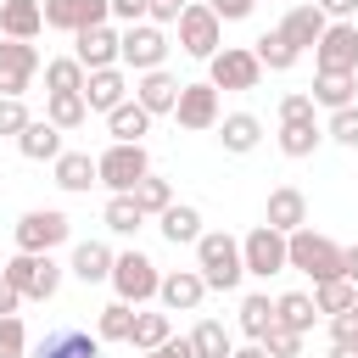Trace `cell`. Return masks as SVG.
I'll list each match as a JSON object with an SVG mask.
<instances>
[{
	"mask_svg": "<svg viewBox=\"0 0 358 358\" xmlns=\"http://www.w3.org/2000/svg\"><path fill=\"white\" fill-rule=\"evenodd\" d=\"M190 352H196V358H229V352H235V336H229L218 319H201V324L190 330Z\"/></svg>",
	"mask_w": 358,
	"mask_h": 358,
	"instance_id": "e575fe53",
	"label": "cell"
},
{
	"mask_svg": "<svg viewBox=\"0 0 358 358\" xmlns=\"http://www.w3.org/2000/svg\"><path fill=\"white\" fill-rule=\"evenodd\" d=\"M285 268H296V274H308L313 285H324V280H341V246L330 241V235H319V229H296V235H285Z\"/></svg>",
	"mask_w": 358,
	"mask_h": 358,
	"instance_id": "7a4b0ae2",
	"label": "cell"
},
{
	"mask_svg": "<svg viewBox=\"0 0 358 358\" xmlns=\"http://www.w3.org/2000/svg\"><path fill=\"white\" fill-rule=\"evenodd\" d=\"M101 224H106L112 235H140V229H145V213L134 207V196H112L106 213H101Z\"/></svg>",
	"mask_w": 358,
	"mask_h": 358,
	"instance_id": "ab89813d",
	"label": "cell"
},
{
	"mask_svg": "<svg viewBox=\"0 0 358 358\" xmlns=\"http://www.w3.org/2000/svg\"><path fill=\"white\" fill-rule=\"evenodd\" d=\"M319 106H313V95L308 90H291V95H280V123H302V117H313Z\"/></svg>",
	"mask_w": 358,
	"mask_h": 358,
	"instance_id": "f6af8a7d",
	"label": "cell"
},
{
	"mask_svg": "<svg viewBox=\"0 0 358 358\" xmlns=\"http://www.w3.org/2000/svg\"><path fill=\"white\" fill-rule=\"evenodd\" d=\"M196 274L207 280V291H235L246 280L241 241L229 229H201V241H196Z\"/></svg>",
	"mask_w": 358,
	"mask_h": 358,
	"instance_id": "6da1fadb",
	"label": "cell"
},
{
	"mask_svg": "<svg viewBox=\"0 0 358 358\" xmlns=\"http://www.w3.org/2000/svg\"><path fill=\"white\" fill-rule=\"evenodd\" d=\"M324 28H330V17H324L313 0H302V6H291V11L280 17V39H285V45H296V50H313Z\"/></svg>",
	"mask_w": 358,
	"mask_h": 358,
	"instance_id": "d6986e66",
	"label": "cell"
},
{
	"mask_svg": "<svg viewBox=\"0 0 358 358\" xmlns=\"http://www.w3.org/2000/svg\"><path fill=\"white\" fill-rule=\"evenodd\" d=\"M28 123H34V117H28V106H22V101H6V95H0V134H11V140H17V134H22Z\"/></svg>",
	"mask_w": 358,
	"mask_h": 358,
	"instance_id": "bcb514c9",
	"label": "cell"
},
{
	"mask_svg": "<svg viewBox=\"0 0 358 358\" xmlns=\"http://www.w3.org/2000/svg\"><path fill=\"white\" fill-rule=\"evenodd\" d=\"M313 106H324V112H341V106H352V95H358V73H313Z\"/></svg>",
	"mask_w": 358,
	"mask_h": 358,
	"instance_id": "83f0119b",
	"label": "cell"
},
{
	"mask_svg": "<svg viewBox=\"0 0 358 358\" xmlns=\"http://www.w3.org/2000/svg\"><path fill=\"white\" fill-rule=\"evenodd\" d=\"M257 78H263V67H257L252 45H224L207 62V84L213 90H257Z\"/></svg>",
	"mask_w": 358,
	"mask_h": 358,
	"instance_id": "9c48e42d",
	"label": "cell"
},
{
	"mask_svg": "<svg viewBox=\"0 0 358 358\" xmlns=\"http://www.w3.org/2000/svg\"><path fill=\"white\" fill-rule=\"evenodd\" d=\"M50 168H56V185H62L67 196H90V185H101V179H95V157H90V151H62Z\"/></svg>",
	"mask_w": 358,
	"mask_h": 358,
	"instance_id": "4316f807",
	"label": "cell"
},
{
	"mask_svg": "<svg viewBox=\"0 0 358 358\" xmlns=\"http://www.w3.org/2000/svg\"><path fill=\"white\" fill-rule=\"evenodd\" d=\"M319 140H324L319 117H302V123H280V151H285V157H313V151H319Z\"/></svg>",
	"mask_w": 358,
	"mask_h": 358,
	"instance_id": "836d02e7",
	"label": "cell"
},
{
	"mask_svg": "<svg viewBox=\"0 0 358 358\" xmlns=\"http://www.w3.org/2000/svg\"><path fill=\"white\" fill-rule=\"evenodd\" d=\"M330 358H358V347H330Z\"/></svg>",
	"mask_w": 358,
	"mask_h": 358,
	"instance_id": "6f0895ef",
	"label": "cell"
},
{
	"mask_svg": "<svg viewBox=\"0 0 358 358\" xmlns=\"http://www.w3.org/2000/svg\"><path fill=\"white\" fill-rule=\"evenodd\" d=\"M173 117H179V129H190V134H201V129H218V117H224V106H218V90H213L207 78H201V84H179Z\"/></svg>",
	"mask_w": 358,
	"mask_h": 358,
	"instance_id": "7c38bea8",
	"label": "cell"
},
{
	"mask_svg": "<svg viewBox=\"0 0 358 358\" xmlns=\"http://www.w3.org/2000/svg\"><path fill=\"white\" fill-rule=\"evenodd\" d=\"M263 224L280 229V235H296V229L308 224V196H302L296 185H274V190H268V207H263Z\"/></svg>",
	"mask_w": 358,
	"mask_h": 358,
	"instance_id": "e0dca14e",
	"label": "cell"
},
{
	"mask_svg": "<svg viewBox=\"0 0 358 358\" xmlns=\"http://www.w3.org/2000/svg\"><path fill=\"white\" fill-rule=\"evenodd\" d=\"M73 62L84 73H101V67H117V28L101 22V28H84L73 34Z\"/></svg>",
	"mask_w": 358,
	"mask_h": 358,
	"instance_id": "2e32d148",
	"label": "cell"
},
{
	"mask_svg": "<svg viewBox=\"0 0 358 358\" xmlns=\"http://www.w3.org/2000/svg\"><path fill=\"white\" fill-rule=\"evenodd\" d=\"M17 252H34V257H50L67 235H73V218L62 213V207H28L22 218H17Z\"/></svg>",
	"mask_w": 358,
	"mask_h": 358,
	"instance_id": "277c9868",
	"label": "cell"
},
{
	"mask_svg": "<svg viewBox=\"0 0 358 358\" xmlns=\"http://www.w3.org/2000/svg\"><path fill=\"white\" fill-rule=\"evenodd\" d=\"M330 347H358V313L352 308L330 319Z\"/></svg>",
	"mask_w": 358,
	"mask_h": 358,
	"instance_id": "7dc6e473",
	"label": "cell"
},
{
	"mask_svg": "<svg viewBox=\"0 0 358 358\" xmlns=\"http://www.w3.org/2000/svg\"><path fill=\"white\" fill-rule=\"evenodd\" d=\"M17 151L28 157V162H56L67 145H62V129L56 123H45V117H34L22 134H17Z\"/></svg>",
	"mask_w": 358,
	"mask_h": 358,
	"instance_id": "484cf974",
	"label": "cell"
},
{
	"mask_svg": "<svg viewBox=\"0 0 358 358\" xmlns=\"http://www.w3.org/2000/svg\"><path fill=\"white\" fill-rule=\"evenodd\" d=\"M84 67L73 62V56H56V62H45V95H84Z\"/></svg>",
	"mask_w": 358,
	"mask_h": 358,
	"instance_id": "d6a6232c",
	"label": "cell"
},
{
	"mask_svg": "<svg viewBox=\"0 0 358 358\" xmlns=\"http://www.w3.org/2000/svg\"><path fill=\"white\" fill-rule=\"evenodd\" d=\"M319 73H358V22H330L313 45Z\"/></svg>",
	"mask_w": 358,
	"mask_h": 358,
	"instance_id": "30bf717a",
	"label": "cell"
},
{
	"mask_svg": "<svg viewBox=\"0 0 358 358\" xmlns=\"http://www.w3.org/2000/svg\"><path fill=\"white\" fill-rule=\"evenodd\" d=\"M106 134H112L117 145H145V134H151V112H145L140 101H123V106L106 112Z\"/></svg>",
	"mask_w": 358,
	"mask_h": 358,
	"instance_id": "7402d4cb",
	"label": "cell"
},
{
	"mask_svg": "<svg viewBox=\"0 0 358 358\" xmlns=\"http://www.w3.org/2000/svg\"><path fill=\"white\" fill-rule=\"evenodd\" d=\"M157 229H162L168 246H196V241H201V207L173 201L168 213H157Z\"/></svg>",
	"mask_w": 358,
	"mask_h": 358,
	"instance_id": "603a6c76",
	"label": "cell"
},
{
	"mask_svg": "<svg viewBox=\"0 0 358 358\" xmlns=\"http://www.w3.org/2000/svg\"><path fill=\"white\" fill-rule=\"evenodd\" d=\"M129 101V78H123V67H101V73H90L84 78V106L90 112H112V106H123Z\"/></svg>",
	"mask_w": 358,
	"mask_h": 358,
	"instance_id": "ffe728a7",
	"label": "cell"
},
{
	"mask_svg": "<svg viewBox=\"0 0 358 358\" xmlns=\"http://www.w3.org/2000/svg\"><path fill=\"white\" fill-rule=\"evenodd\" d=\"M218 140H224V151L246 157V151H257V140H263V123H257L252 112H224V117H218Z\"/></svg>",
	"mask_w": 358,
	"mask_h": 358,
	"instance_id": "f1b7e54d",
	"label": "cell"
},
{
	"mask_svg": "<svg viewBox=\"0 0 358 358\" xmlns=\"http://www.w3.org/2000/svg\"><path fill=\"white\" fill-rule=\"evenodd\" d=\"M341 280H352V285H358V241H352V246H341Z\"/></svg>",
	"mask_w": 358,
	"mask_h": 358,
	"instance_id": "db71d44e",
	"label": "cell"
},
{
	"mask_svg": "<svg viewBox=\"0 0 358 358\" xmlns=\"http://www.w3.org/2000/svg\"><path fill=\"white\" fill-rule=\"evenodd\" d=\"M145 173H151V151H145V145H117V140H112V145L95 157V179H101L112 196H129Z\"/></svg>",
	"mask_w": 358,
	"mask_h": 358,
	"instance_id": "5b68a950",
	"label": "cell"
},
{
	"mask_svg": "<svg viewBox=\"0 0 358 358\" xmlns=\"http://www.w3.org/2000/svg\"><path fill=\"white\" fill-rule=\"evenodd\" d=\"M235 324H241V336H246V341H263V336L274 330V302H268L263 291L241 296V308H235Z\"/></svg>",
	"mask_w": 358,
	"mask_h": 358,
	"instance_id": "4dcf8cb0",
	"label": "cell"
},
{
	"mask_svg": "<svg viewBox=\"0 0 358 358\" xmlns=\"http://www.w3.org/2000/svg\"><path fill=\"white\" fill-rule=\"evenodd\" d=\"M263 352H268V358H296V352H302V336L285 330V324H274V330L263 336Z\"/></svg>",
	"mask_w": 358,
	"mask_h": 358,
	"instance_id": "ee69618b",
	"label": "cell"
},
{
	"mask_svg": "<svg viewBox=\"0 0 358 358\" xmlns=\"http://www.w3.org/2000/svg\"><path fill=\"white\" fill-rule=\"evenodd\" d=\"M179 11H185V0H151V11H145V22H179Z\"/></svg>",
	"mask_w": 358,
	"mask_h": 358,
	"instance_id": "816d5d0a",
	"label": "cell"
},
{
	"mask_svg": "<svg viewBox=\"0 0 358 358\" xmlns=\"http://www.w3.org/2000/svg\"><path fill=\"white\" fill-rule=\"evenodd\" d=\"M168 336H173V313H134L129 347H134V352H151V347H162Z\"/></svg>",
	"mask_w": 358,
	"mask_h": 358,
	"instance_id": "f35d334b",
	"label": "cell"
},
{
	"mask_svg": "<svg viewBox=\"0 0 358 358\" xmlns=\"http://www.w3.org/2000/svg\"><path fill=\"white\" fill-rule=\"evenodd\" d=\"M140 358H196V352H190V336H168L162 347H151V352H140Z\"/></svg>",
	"mask_w": 358,
	"mask_h": 358,
	"instance_id": "f907efd6",
	"label": "cell"
},
{
	"mask_svg": "<svg viewBox=\"0 0 358 358\" xmlns=\"http://www.w3.org/2000/svg\"><path fill=\"white\" fill-rule=\"evenodd\" d=\"M241 263H246V274H252V280L285 274V235H280V229H268V224H257V229L241 241Z\"/></svg>",
	"mask_w": 358,
	"mask_h": 358,
	"instance_id": "4fadbf2b",
	"label": "cell"
},
{
	"mask_svg": "<svg viewBox=\"0 0 358 358\" xmlns=\"http://www.w3.org/2000/svg\"><path fill=\"white\" fill-rule=\"evenodd\" d=\"M179 50L196 56V62H213V56L224 50V22H218L207 6H190V0H185V11H179Z\"/></svg>",
	"mask_w": 358,
	"mask_h": 358,
	"instance_id": "52a82bcc",
	"label": "cell"
},
{
	"mask_svg": "<svg viewBox=\"0 0 358 358\" xmlns=\"http://www.w3.org/2000/svg\"><path fill=\"white\" fill-rule=\"evenodd\" d=\"M34 73H39V50L22 45V39H6L0 45V95L6 101H22L28 84H34Z\"/></svg>",
	"mask_w": 358,
	"mask_h": 358,
	"instance_id": "5bb4252c",
	"label": "cell"
},
{
	"mask_svg": "<svg viewBox=\"0 0 358 358\" xmlns=\"http://www.w3.org/2000/svg\"><path fill=\"white\" fill-rule=\"evenodd\" d=\"M117 62H129L134 73H157L168 62V34L157 22H134L117 34Z\"/></svg>",
	"mask_w": 358,
	"mask_h": 358,
	"instance_id": "ba28073f",
	"label": "cell"
},
{
	"mask_svg": "<svg viewBox=\"0 0 358 358\" xmlns=\"http://www.w3.org/2000/svg\"><path fill=\"white\" fill-rule=\"evenodd\" d=\"M0 358H28V330H22L17 313L0 319Z\"/></svg>",
	"mask_w": 358,
	"mask_h": 358,
	"instance_id": "7bdbcfd3",
	"label": "cell"
},
{
	"mask_svg": "<svg viewBox=\"0 0 358 358\" xmlns=\"http://www.w3.org/2000/svg\"><path fill=\"white\" fill-rule=\"evenodd\" d=\"M129 196H134V207H140L145 218H157V213H168V207H173V185H168L162 173H145Z\"/></svg>",
	"mask_w": 358,
	"mask_h": 358,
	"instance_id": "8d00e7d4",
	"label": "cell"
},
{
	"mask_svg": "<svg viewBox=\"0 0 358 358\" xmlns=\"http://www.w3.org/2000/svg\"><path fill=\"white\" fill-rule=\"evenodd\" d=\"M352 313H358V291H352Z\"/></svg>",
	"mask_w": 358,
	"mask_h": 358,
	"instance_id": "680465c9",
	"label": "cell"
},
{
	"mask_svg": "<svg viewBox=\"0 0 358 358\" xmlns=\"http://www.w3.org/2000/svg\"><path fill=\"white\" fill-rule=\"evenodd\" d=\"M324 134H330L336 145H347V151H358V101H352V106H341V112H330V123H324Z\"/></svg>",
	"mask_w": 358,
	"mask_h": 358,
	"instance_id": "b9f144b4",
	"label": "cell"
},
{
	"mask_svg": "<svg viewBox=\"0 0 358 358\" xmlns=\"http://www.w3.org/2000/svg\"><path fill=\"white\" fill-rule=\"evenodd\" d=\"M157 285H162V274H157V263L145 252H117L112 257V291H117V302L140 308V302L157 296Z\"/></svg>",
	"mask_w": 358,
	"mask_h": 358,
	"instance_id": "8992f818",
	"label": "cell"
},
{
	"mask_svg": "<svg viewBox=\"0 0 358 358\" xmlns=\"http://www.w3.org/2000/svg\"><path fill=\"white\" fill-rule=\"evenodd\" d=\"M157 302H162V313H196L207 302V280L196 268H173V274H162Z\"/></svg>",
	"mask_w": 358,
	"mask_h": 358,
	"instance_id": "9a60e30c",
	"label": "cell"
},
{
	"mask_svg": "<svg viewBox=\"0 0 358 358\" xmlns=\"http://www.w3.org/2000/svg\"><path fill=\"white\" fill-rule=\"evenodd\" d=\"M112 6V17L123 22V28H134V22H145V11H151V0H106Z\"/></svg>",
	"mask_w": 358,
	"mask_h": 358,
	"instance_id": "681fc988",
	"label": "cell"
},
{
	"mask_svg": "<svg viewBox=\"0 0 358 358\" xmlns=\"http://www.w3.org/2000/svg\"><path fill=\"white\" fill-rule=\"evenodd\" d=\"M134 336V308L129 302H106L95 313V341H129Z\"/></svg>",
	"mask_w": 358,
	"mask_h": 358,
	"instance_id": "74e56055",
	"label": "cell"
},
{
	"mask_svg": "<svg viewBox=\"0 0 358 358\" xmlns=\"http://www.w3.org/2000/svg\"><path fill=\"white\" fill-rule=\"evenodd\" d=\"M39 28H45L39 0H0V34H6V39L34 45V34H39Z\"/></svg>",
	"mask_w": 358,
	"mask_h": 358,
	"instance_id": "d4e9b609",
	"label": "cell"
},
{
	"mask_svg": "<svg viewBox=\"0 0 358 358\" xmlns=\"http://www.w3.org/2000/svg\"><path fill=\"white\" fill-rule=\"evenodd\" d=\"M207 11H213L218 22H241V17L257 11V0H207Z\"/></svg>",
	"mask_w": 358,
	"mask_h": 358,
	"instance_id": "c3c4849f",
	"label": "cell"
},
{
	"mask_svg": "<svg viewBox=\"0 0 358 358\" xmlns=\"http://www.w3.org/2000/svg\"><path fill=\"white\" fill-rule=\"evenodd\" d=\"M39 11H45V28H56V34H84V28L112 22L106 0H39Z\"/></svg>",
	"mask_w": 358,
	"mask_h": 358,
	"instance_id": "8fae6325",
	"label": "cell"
},
{
	"mask_svg": "<svg viewBox=\"0 0 358 358\" xmlns=\"http://www.w3.org/2000/svg\"><path fill=\"white\" fill-rule=\"evenodd\" d=\"M252 56H257V67H263V73H291V67L302 62V50L280 39V28H268V34L252 45Z\"/></svg>",
	"mask_w": 358,
	"mask_h": 358,
	"instance_id": "1f68e13d",
	"label": "cell"
},
{
	"mask_svg": "<svg viewBox=\"0 0 358 358\" xmlns=\"http://www.w3.org/2000/svg\"><path fill=\"white\" fill-rule=\"evenodd\" d=\"M134 101H140L151 117L173 112V101H179V78H173L168 67H157V73H140V84H134Z\"/></svg>",
	"mask_w": 358,
	"mask_h": 358,
	"instance_id": "44dd1931",
	"label": "cell"
},
{
	"mask_svg": "<svg viewBox=\"0 0 358 358\" xmlns=\"http://www.w3.org/2000/svg\"><path fill=\"white\" fill-rule=\"evenodd\" d=\"M229 358H268V352H263V341H246V347H235Z\"/></svg>",
	"mask_w": 358,
	"mask_h": 358,
	"instance_id": "9f6ffc18",
	"label": "cell"
},
{
	"mask_svg": "<svg viewBox=\"0 0 358 358\" xmlns=\"http://www.w3.org/2000/svg\"><path fill=\"white\" fill-rule=\"evenodd\" d=\"M0 280H6L22 302H50V296L62 291V263H56V257H34V252H17V257L0 268Z\"/></svg>",
	"mask_w": 358,
	"mask_h": 358,
	"instance_id": "3957f363",
	"label": "cell"
},
{
	"mask_svg": "<svg viewBox=\"0 0 358 358\" xmlns=\"http://www.w3.org/2000/svg\"><path fill=\"white\" fill-rule=\"evenodd\" d=\"M330 22H352V11H358V0H313Z\"/></svg>",
	"mask_w": 358,
	"mask_h": 358,
	"instance_id": "f5cc1de1",
	"label": "cell"
},
{
	"mask_svg": "<svg viewBox=\"0 0 358 358\" xmlns=\"http://www.w3.org/2000/svg\"><path fill=\"white\" fill-rule=\"evenodd\" d=\"M313 319H319L313 291H285V296H274V324H285V330L308 336V330H313Z\"/></svg>",
	"mask_w": 358,
	"mask_h": 358,
	"instance_id": "f546056e",
	"label": "cell"
},
{
	"mask_svg": "<svg viewBox=\"0 0 358 358\" xmlns=\"http://www.w3.org/2000/svg\"><path fill=\"white\" fill-rule=\"evenodd\" d=\"M112 257H117V252H112L106 241H78L67 268H73V280H84V285H101V280H112Z\"/></svg>",
	"mask_w": 358,
	"mask_h": 358,
	"instance_id": "cb8c5ba5",
	"label": "cell"
},
{
	"mask_svg": "<svg viewBox=\"0 0 358 358\" xmlns=\"http://www.w3.org/2000/svg\"><path fill=\"white\" fill-rule=\"evenodd\" d=\"M17 302H22V296H17V291L0 280V319H11V313H17Z\"/></svg>",
	"mask_w": 358,
	"mask_h": 358,
	"instance_id": "11a10c76",
	"label": "cell"
},
{
	"mask_svg": "<svg viewBox=\"0 0 358 358\" xmlns=\"http://www.w3.org/2000/svg\"><path fill=\"white\" fill-rule=\"evenodd\" d=\"M28 358H101V341L78 324H56V330H45V341Z\"/></svg>",
	"mask_w": 358,
	"mask_h": 358,
	"instance_id": "ac0fdd59",
	"label": "cell"
},
{
	"mask_svg": "<svg viewBox=\"0 0 358 358\" xmlns=\"http://www.w3.org/2000/svg\"><path fill=\"white\" fill-rule=\"evenodd\" d=\"M352 291H358L352 280H324V285H313V308L336 319V313H347V308H352Z\"/></svg>",
	"mask_w": 358,
	"mask_h": 358,
	"instance_id": "60d3db41",
	"label": "cell"
},
{
	"mask_svg": "<svg viewBox=\"0 0 358 358\" xmlns=\"http://www.w3.org/2000/svg\"><path fill=\"white\" fill-rule=\"evenodd\" d=\"M45 123H56L62 134H67V129H84V123H90L84 95H45Z\"/></svg>",
	"mask_w": 358,
	"mask_h": 358,
	"instance_id": "d590c367",
	"label": "cell"
}]
</instances>
